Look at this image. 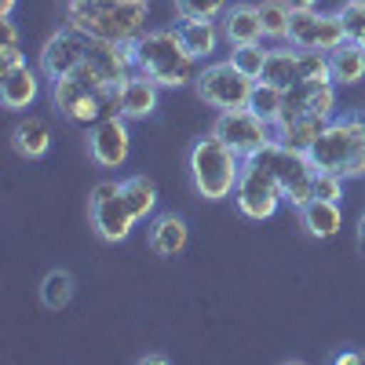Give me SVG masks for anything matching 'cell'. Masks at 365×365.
Listing matches in <instances>:
<instances>
[{
	"label": "cell",
	"instance_id": "cell-32",
	"mask_svg": "<svg viewBox=\"0 0 365 365\" xmlns=\"http://www.w3.org/2000/svg\"><path fill=\"white\" fill-rule=\"evenodd\" d=\"M336 361L340 365H365V351H340Z\"/></svg>",
	"mask_w": 365,
	"mask_h": 365
},
{
	"label": "cell",
	"instance_id": "cell-1",
	"mask_svg": "<svg viewBox=\"0 0 365 365\" xmlns=\"http://www.w3.org/2000/svg\"><path fill=\"white\" fill-rule=\"evenodd\" d=\"M146 0H66V22L91 37L132 44L146 34Z\"/></svg>",
	"mask_w": 365,
	"mask_h": 365
},
{
	"label": "cell",
	"instance_id": "cell-31",
	"mask_svg": "<svg viewBox=\"0 0 365 365\" xmlns=\"http://www.w3.org/2000/svg\"><path fill=\"white\" fill-rule=\"evenodd\" d=\"M344 175H332V172H318L314 175V197L322 201H340L344 197Z\"/></svg>",
	"mask_w": 365,
	"mask_h": 365
},
{
	"label": "cell",
	"instance_id": "cell-27",
	"mask_svg": "<svg viewBox=\"0 0 365 365\" xmlns=\"http://www.w3.org/2000/svg\"><path fill=\"white\" fill-rule=\"evenodd\" d=\"M267 55H270V48H263V41L259 44H241V48H230V63L245 77L259 81L263 77V66H267Z\"/></svg>",
	"mask_w": 365,
	"mask_h": 365
},
{
	"label": "cell",
	"instance_id": "cell-10",
	"mask_svg": "<svg viewBox=\"0 0 365 365\" xmlns=\"http://www.w3.org/2000/svg\"><path fill=\"white\" fill-rule=\"evenodd\" d=\"M212 135L223 139L234 154H241V158H256L267 143L278 139V135H274L270 120H263V117L252 113L249 106H245V110H227V113H220L216 125H212Z\"/></svg>",
	"mask_w": 365,
	"mask_h": 365
},
{
	"label": "cell",
	"instance_id": "cell-19",
	"mask_svg": "<svg viewBox=\"0 0 365 365\" xmlns=\"http://www.w3.org/2000/svg\"><path fill=\"white\" fill-rule=\"evenodd\" d=\"M190 241V227L182 216H175V212H165V216H158L154 223H150V249H154L158 256L172 259L179 256L182 249H187Z\"/></svg>",
	"mask_w": 365,
	"mask_h": 365
},
{
	"label": "cell",
	"instance_id": "cell-6",
	"mask_svg": "<svg viewBox=\"0 0 365 365\" xmlns=\"http://www.w3.org/2000/svg\"><path fill=\"white\" fill-rule=\"evenodd\" d=\"M51 103L66 120L91 128V125H99L103 117L117 113V88L63 77V81H51Z\"/></svg>",
	"mask_w": 365,
	"mask_h": 365
},
{
	"label": "cell",
	"instance_id": "cell-5",
	"mask_svg": "<svg viewBox=\"0 0 365 365\" xmlns=\"http://www.w3.org/2000/svg\"><path fill=\"white\" fill-rule=\"evenodd\" d=\"M256 161L267 165V168L274 172V179H278V187H282L285 205L303 208V205L314 197V175H318V168H314L311 154L292 150V146H285V143L274 139V143H267L259 154H256Z\"/></svg>",
	"mask_w": 365,
	"mask_h": 365
},
{
	"label": "cell",
	"instance_id": "cell-22",
	"mask_svg": "<svg viewBox=\"0 0 365 365\" xmlns=\"http://www.w3.org/2000/svg\"><path fill=\"white\" fill-rule=\"evenodd\" d=\"M325 125H329V117L311 113V117L289 120V125H278V128H274V135H278V143H285V146H292V150H303V154H311V146H314V139L322 135Z\"/></svg>",
	"mask_w": 365,
	"mask_h": 365
},
{
	"label": "cell",
	"instance_id": "cell-20",
	"mask_svg": "<svg viewBox=\"0 0 365 365\" xmlns=\"http://www.w3.org/2000/svg\"><path fill=\"white\" fill-rule=\"evenodd\" d=\"M329 70H332V84H358L365 81V48L358 41H344L340 48L329 51Z\"/></svg>",
	"mask_w": 365,
	"mask_h": 365
},
{
	"label": "cell",
	"instance_id": "cell-16",
	"mask_svg": "<svg viewBox=\"0 0 365 365\" xmlns=\"http://www.w3.org/2000/svg\"><path fill=\"white\" fill-rule=\"evenodd\" d=\"M220 26H223V41L230 48L259 44L263 41V22H259V8L256 4H234V8H227Z\"/></svg>",
	"mask_w": 365,
	"mask_h": 365
},
{
	"label": "cell",
	"instance_id": "cell-34",
	"mask_svg": "<svg viewBox=\"0 0 365 365\" xmlns=\"http://www.w3.org/2000/svg\"><path fill=\"white\" fill-rule=\"evenodd\" d=\"M139 361H143V365H168V358H165V354H143Z\"/></svg>",
	"mask_w": 365,
	"mask_h": 365
},
{
	"label": "cell",
	"instance_id": "cell-29",
	"mask_svg": "<svg viewBox=\"0 0 365 365\" xmlns=\"http://www.w3.org/2000/svg\"><path fill=\"white\" fill-rule=\"evenodd\" d=\"M179 19H223L227 0H172Z\"/></svg>",
	"mask_w": 365,
	"mask_h": 365
},
{
	"label": "cell",
	"instance_id": "cell-26",
	"mask_svg": "<svg viewBox=\"0 0 365 365\" xmlns=\"http://www.w3.org/2000/svg\"><path fill=\"white\" fill-rule=\"evenodd\" d=\"M282 99H285V88H278V84H267V81H256V88H252V96H249V110L252 113H259L263 120H278V113H282Z\"/></svg>",
	"mask_w": 365,
	"mask_h": 365
},
{
	"label": "cell",
	"instance_id": "cell-23",
	"mask_svg": "<svg viewBox=\"0 0 365 365\" xmlns=\"http://www.w3.org/2000/svg\"><path fill=\"white\" fill-rule=\"evenodd\" d=\"M73 289H77V282H73L70 270H48L44 282H41V303L48 311H63L73 299Z\"/></svg>",
	"mask_w": 365,
	"mask_h": 365
},
{
	"label": "cell",
	"instance_id": "cell-33",
	"mask_svg": "<svg viewBox=\"0 0 365 365\" xmlns=\"http://www.w3.org/2000/svg\"><path fill=\"white\" fill-rule=\"evenodd\" d=\"M289 11H314L318 8V0H285Z\"/></svg>",
	"mask_w": 365,
	"mask_h": 365
},
{
	"label": "cell",
	"instance_id": "cell-15",
	"mask_svg": "<svg viewBox=\"0 0 365 365\" xmlns=\"http://www.w3.org/2000/svg\"><path fill=\"white\" fill-rule=\"evenodd\" d=\"M175 34H179L182 48H187L197 63L212 58L220 51V44H223V26L216 19H179Z\"/></svg>",
	"mask_w": 365,
	"mask_h": 365
},
{
	"label": "cell",
	"instance_id": "cell-9",
	"mask_svg": "<svg viewBox=\"0 0 365 365\" xmlns=\"http://www.w3.org/2000/svg\"><path fill=\"white\" fill-rule=\"evenodd\" d=\"M88 216H91V227H96V234L103 241H110V245H117V241H128L132 227L139 223L135 212L125 197V187L113 179H103L96 190H91L88 197Z\"/></svg>",
	"mask_w": 365,
	"mask_h": 365
},
{
	"label": "cell",
	"instance_id": "cell-14",
	"mask_svg": "<svg viewBox=\"0 0 365 365\" xmlns=\"http://www.w3.org/2000/svg\"><path fill=\"white\" fill-rule=\"evenodd\" d=\"M41 70H34L29 63H19V66H8L0 70V103L8 110H29L41 96Z\"/></svg>",
	"mask_w": 365,
	"mask_h": 365
},
{
	"label": "cell",
	"instance_id": "cell-25",
	"mask_svg": "<svg viewBox=\"0 0 365 365\" xmlns=\"http://www.w3.org/2000/svg\"><path fill=\"white\" fill-rule=\"evenodd\" d=\"M259 8V22H263V37L267 41H289V22H292V11L285 0H263Z\"/></svg>",
	"mask_w": 365,
	"mask_h": 365
},
{
	"label": "cell",
	"instance_id": "cell-21",
	"mask_svg": "<svg viewBox=\"0 0 365 365\" xmlns=\"http://www.w3.org/2000/svg\"><path fill=\"white\" fill-rule=\"evenodd\" d=\"M259 81L278 84V88H292V84H299V81H303V73H299V48H292V44H285V48H270L267 66H263V77H259Z\"/></svg>",
	"mask_w": 365,
	"mask_h": 365
},
{
	"label": "cell",
	"instance_id": "cell-37",
	"mask_svg": "<svg viewBox=\"0 0 365 365\" xmlns=\"http://www.w3.org/2000/svg\"><path fill=\"white\" fill-rule=\"evenodd\" d=\"M361 4H365V0H361Z\"/></svg>",
	"mask_w": 365,
	"mask_h": 365
},
{
	"label": "cell",
	"instance_id": "cell-18",
	"mask_svg": "<svg viewBox=\"0 0 365 365\" xmlns=\"http://www.w3.org/2000/svg\"><path fill=\"white\" fill-rule=\"evenodd\" d=\"M11 146H15V154L26 158V161H37L44 158L48 150H51V125L44 117H22L19 125L11 128Z\"/></svg>",
	"mask_w": 365,
	"mask_h": 365
},
{
	"label": "cell",
	"instance_id": "cell-7",
	"mask_svg": "<svg viewBox=\"0 0 365 365\" xmlns=\"http://www.w3.org/2000/svg\"><path fill=\"white\" fill-rule=\"evenodd\" d=\"M194 88H197V96H201L205 106L227 113V110H245L249 106V96H252L256 81L245 77L227 58V63H208L205 70H197Z\"/></svg>",
	"mask_w": 365,
	"mask_h": 365
},
{
	"label": "cell",
	"instance_id": "cell-8",
	"mask_svg": "<svg viewBox=\"0 0 365 365\" xmlns=\"http://www.w3.org/2000/svg\"><path fill=\"white\" fill-rule=\"evenodd\" d=\"M234 205L245 220H270L285 205L274 172L267 165H259L256 158H245V165H241L237 187H234Z\"/></svg>",
	"mask_w": 365,
	"mask_h": 365
},
{
	"label": "cell",
	"instance_id": "cell-24",
	"mask_svg": "<svg viewBox=\"0 0 365 365\" xmlns=\"http://www.w3.org/2000/svg\"><path fill=\"white\" fill-rule=\"evenodd\" d=\"M120 187H125V197H128V205L135 212V220H146L150 212L158 208V182L150 175H128Z\"/></svg>",
	"mask_w": 365,
	"mask_h": 365
},
{
	"label": "cell",
	"instance_id": "cell-11",
	"mask_svg": "<svg viewBox=\"0 0 365 365\" xmlns=\"http://www.w3.org/2000/svg\"><path fill=\"white\" fill-rule=\"evenodd\" d=\"M347 37H344V26H340V15L332 11H292V22H289V41L292 48H303V51H332L340 48Z\"/></svg>",
	"mask_w": 365,
	"mask_h": 365
},
{
	"label": "cell",
	"instance_id": "cell-28",
	"mask_svg": "<svg viewBox=\"0 0 365 365\" xmlns=\"http://www.w3.org/2000/svg\"><path fill=\"white\" fill-rule=\"evenodd\" d=\"M336 15H340V26H344V37L365 44V4L361 0H344V8Z\"/></svg>",
	"mask_w": 365,
	"mask_h": 365
},
{
	"label": "cell",
	"instance_id": "cell-13",
	"mask_svg": "<svg viewBox=\"0 0 365 365\" xmlns=\"http://www.w3.org/2000/svg\"><path fill=\"white\" fill-rule=\"evenodd\" d=\"M158 103H161V84L150 81L139 70H132L125 81H120V88H117V113L128 117V120L150 117L158 110Z\"/></svg>",
	"mask_w": 365,
	"mask_h": 365
},
{
	"label": "cell",
	"instance_id": "cell-12",
	"mask_svg": "<svg viewBox=\"0 0 365 365\" xmlns=\"http://www.w3.org/2000/svg\"><path fill=\"white\" fill-rule=\"evenodd\" d=\"M132 154V132H128V117L110 113L99 125L88 128V158L99 168H120Z\"/></svg>",
	"mask_w": 365,
	"mask_h": 365
},
{
	"label": "cell",
	"instance_id": "cell-30",
	"mask_svg": "<svg viewBox=\"0 0 365 365\" xmlns=\"http://www.w3.org/2000/svg\"><path fill=\"white\" fill-rule=\"evenodd\" d=\"M0 29H4V51H0V70H8V66H19V63H26V58H22V51H19V29H15L11 15H8V19H0Z\"/></svg>",
	"mask_w": 365,
	"mask_h": 365
},
{
	"label": "cell",
	"instance_id": "cell-17",
	"mask_svg": "<svg viewBox=\"0 0 365 365\" xmlns=\"http://www.w3.org/2000/svg\"><path fill=\"white\" fill-rule=\"evenodd\" d=\"M299 227L307 230L311 237H318V241L336 237V234H340V227H344L340 201H322V197H311L307 205L299 208Z\"/></svg>",
	"mask_w": 365,
	"mask_h": 365
},
{
	"label": "cell",
	"instance_id": "cell-39",
	"mask_svg": "<svg viewBox=\"0 0 365 365\" xmlns=\"http://www.w3.org/2000/svg\"><path fill=\"white\" fill-rule=\"evenodd\" d=\"M361 48H365V44H361Z\"/></svg>",
	"mask_w": 365,
	"mask_h": 365
},
{
	"label": "cell",
	"instance_id": "cell-36",
	"mask_svg": "<svg viewBox=\"0 0 365 365\" xmlns=\"http://www.w3.org/2000/svg\"><path fill=\"white\" fill-rule=\"evenodd\" d=\"M358 249H361V252H365V216H361V220H358Z\"/></svg>",
	"mask_w": 365,
	"mask_h": 365
},
{
	"label": "cell",
	"instance_id": "cell-4",
	"mask_svg": "<svg viewBox=\"0 0 365 365\" xmlns=\"http://www.w3.org/2000/svg\"><path fill=\"white\" fill-rule=\"evenodd\" d=\"M241 165L245 158L234 154V150L216 139V135H205L190 146L187 154V172H190V182L197 197L205 201H223V197H234V187H237V175H241Z\"/></svg>",
	"mask_w": 365,
	"mask_h": 365
},
{
	"label": "cell",
	"instance_id": "cell-3",
	"mask_svg": "<svg viewBox=\"0 0 365 365\" xmlns=\"http://www.w3.org/2000/svg\"><path fill=\"white\" fill-rule=\"evenodd\" d=\"M311 161L318 172L365 179V120L358 113L332 117L311 146Z\"/></svg>",
	"mask_w": 365,
	"mask_h": 365
},
{
	"label": "cell",
	"instance_id": "cell-35",
	"mask_svg": "<svg viewBox=\"0 0 365 365\" xmlns=\"http://www.w3.org/2000/svg\"><path fill=\"white\" fill-rule=\"evenodd\" d=\"M15 11V0H0V19H8Z\"/></svg>",
	"mask_w": 365,
	"mask_h": 365
},
{
	"label": "cell",
	"instance_id": "cell-38",
	"mask_svg": "<svg viewBox=\"0 0 365 365\" xmlns=\"http://www.w3.org/2000/svg\"><path fill=\"white\" fill-rule=\"evenodd\" d=\"M146 4H150V0H146Z\"/></svg>",
	"mask_w": 365,
	"mask_h": 365
},
{
	"label": "cell",
	"instance_id": "cell-2",
	"mask_svg": "<svg viewBox=\"0 0 365 365\" xmlns=\"http://www.w3.org/2000/svg\"><path fill=\"white\" fill-rule=\"evenodd\" d=\"M135 70L161 88H187L197 81V58L182 48L175 29H146L132 41Z\"/></svg>",
	"mask_w": 365,
	"mask_h": 365
}]
</instances>
